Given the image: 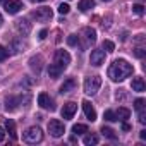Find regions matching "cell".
Wrapping results in <instances>:
<instances>
[{
  "label": "cell",
  "instance_id": "cell-37",
  "mask_svg": "<svg viewBox=\"0 0 146 146\" xmlns=\"http://www.w3.org/2000/svg\"><path fill=\"white\" fill-rule=\"evenodd\" d=\"M139 137H141V139H146V131H141V132H139Z\"/></svg>",
  "mask_w": 146,
  "mask_h": 146
},
{
  "label": "cell",
  "instance_id": "cell-33",
  "mask_svg": "<svg viewBox=\"0 0 146 146\" xmlns=\"http://www.w3.org/2000/svg\"><path fill=\"white\" fill-rule=\"evenodd\" d=\"M139 122L141 124H146V112H144V108L139 110Z\"/></svg>",
  "mask_w": 146,
  "mask_h": 146
},
{
  "label": "cell",
  "instance_id": "cell-21",
  "mask_svg": "<svg viewBox=\"0 0 146 146\" xmlns=\"http://www.w3.org/2000/svg\"><path fill=\"white\" fill-rule=\"evenodd\" d=\"M83 33L86 35L88 43H95V41H96V31H95V29H91V28H84Z\"/></svg>",
  "mask_w": 146,
  "mask_h": 146
},
{
  "label": "cell",
  "instance_id": "cell-6",
  "mask_svg": "<svg viewBox=\"0 0 146 146\" xmlns=\"http://www.w3.org/2000/svg\"><path fill=\"white\" fill-rule=\"evenodd\" d=\"M55 64H57L58 67L65 69V67L70 64V55H69V52H65V50H57V52H55Z\"/></svg>",
  "mask_w": 146,
  "mask_h": 146
},
{
  "label": "cell",
  "instance_id": "cell-28",
  "mask_svg": "<svg viewBox=\"0 0 146 146\" xmlns=\"http://www.w3.org/2000/svg\"><path fill=\"white\" fill-rule=\"evenodd\" d=\"M7 57H9V50H7L5 46H2V45H0V62H4Z\"/></svg>",
  "mask_w": 146,
  "mask_h": 146
},
{
  "label": "cell",
  "instance_id": "cell-24",
  "mask_svg": "<svg viewBox=\"0 0 146 146\" xmlns=\"http://www.w3.org/2000/svg\"><path fill=\"white\" fill-rule=\"evenodd\" d=\"M72 132H74V134H84V132H88V125L74 124V125H72Z\"/></svg>",
  "mask_w": 146,
  "mask_h": 146
},
{
  "label": "cell",
  "instance_id": "cell-3",
  "mask_svg": "<svg viewBox=\"0 0 146 146\" xmlns=\"http://www.w3.org/2000/svg\"><path fill=\"white\" fill-rule=\"evenodd\" d=\"M41 139H43V132H41V129L36 127V125L29 127V129L24 132V141L29 143V144H36V143H40Z\"/></svg>",
  "mask_w": 146,
  "mask_h": 146
},
{
  "label": "cell",
  "instance_id": "cell-2",
  "mask_svg": "<svg viewBox=\"0 0 146 146\" xmlns=\"http://www.w3.org/2000/svg\"><path fill=\"white\" fill-rule=\"evenodd\" d=\"M100 86H102V78L100 76H90L84 81V93L86 95H95V93H98Z\"/></svg>",
  "mask_w": 146,
  "mask_h": 146
},
{
  "label": "cell",
  "instance_id": "cell-14",
  "mask_svg": "<svg viewBox=\"0 0 146 146\" xmlns=\"http://www.w3.org/2000/svg\"><path fill=\"white\" fill-rule=\"evenodd\" d=\"M131 88H132V91H137V93L144 91V90H146L144 79H143V78H134V79H132V83H131Z\"/></svg>",
  "mask_w": 146,
  "mask_h": 146
},
{
  "label": "cell",
  "instance_id": "cell-11",
  "mask_svg": "<svg viewBox=\"0 0 146 146\" xmlns=\"http://www.w3.org/2000/svg\"><path fill=\"white\" fill-rule=\"evenodd\" d=\"M23 102V96H7L5 100V110L7 112H14Z\"/></svg>",
  "mask_w": 146,
  "mask_h": 146
},
{
  "label": "cell",
  "instance_id": "cell-23",
  "mask_svg": "<svg viewBox=\"0 0 146 146\" xmlns=\"http://www.w3.org/2000/svg\"><path fill=\"white\" fill-rule=\"evenodd\" d=\"M83 143H84L86 146H91V144H98V136H96V134H88V136H84Z\"/></svg>",
  "mask_w": 146,
  "mask_h": 146
},
{
  "label": "cell",
  "instance_id": "cell-20",
  "mask_svg": "<svg viewBox=\"0 0 146 146\" xmlns=\"http://www.w3.org/2000/svg\"><path fill=\"white\" fill-rule=\"evenodd\" d=\"M41 57L38 55V57H33L31 60H29V65H31V69L33 70H36V74H40V70H41Z\"/></svg>",
  "mask_w": 146,
  "mask_h": 146
},
{
  "label": "cell",
  "instance_id": "cell-17",
  "mask_svg": "<svg viewBox=\"0 0 146 146\" xmlns=\"http://www.w3.org/2000/svg\"><path fill=\"white\" fill-rule=\"evenodd\" d=\"M74 88H76V81H74V79H67V81L60 86V93H62V95H64V93H70Z\"/></svg>",
  "mask_w": 146,
  "mask_h": 146
},
{
  "label": "cell",
  "instance_id": "cell-18",
  "mask_svg": "<svg viewBox=\"0 0 146 146\" xmlns=\"http://www.w3.org/2000/svg\"><path fill=\"white\" fill-rule=\"evenodd\" d=\"M5 129H7V132L11 134V137H12V139H17L16 124H14V120H12V119H7V120H5Z\"/></svg>",
  "mask_w": 146,
  "mask_h": 146
},
{
  "label": "cell",
  "instance_id": "cell-38",
  "mask_svg": "<svg viewBox=\"0 0 146 146\" xmlns=\"http://www.w3.org/2000/svg\"><path fill=\"white\" fill-rule=\"evenodd\" d=\"M2 23H4V17H2V14H0V26H2Z\"/></svg>",
  "mask_w": 146,
  "mask_h": 146
},
{
  "label": "cell",
  "instance_id": "cell-39",
  "mask_svg": "<svg viewBox=\"0 0 146 146\" xmlns=\"http://www.w3.org/2000/svg\"><path fill=\"white\" fill-rule=\"evenodd\" d=\"M35 2H45V0H35Z\"/></svg>",
  "mask_w": 146,
  "mask_h": 146
},
{
  "label": "cell",
  "instance_id": "cell-8",
  "mask_svg": "<svg viewBox=\"0 0 146 146\" xmlns=\"http://www.w3.org/2000/svg\"><path fill=\"white\" fill-rule=\"evenodd\" d=\"M76 110H78V105H76L74 102H69V103H65V105L62 107V110H60V113H62V119H65V120H70L72 117H74Z\"/></svg>",
  "mask_w": 146,
  "mask_h": 146
},
{
  "label": "cell",
  "instance_id": "cell-36",
  "mask_svg": "<svg viewBox=\"0 0 146 146\" xmlns=\"http://www.w3.org/2000/svg\"><path fill=\"white\" fill-rule=\"evenodd\" d=\"M122 131H131V125L127 122H124V120H122Z\"/></svg>",
  "mask_w": 146,
  "mask_h": 146
},
{
  "label": "cell",
  "instance_id": "cell-1",
  "mask_svg": "<svg viewBox=\"0 0 146 146\" xmlns=\"http://www.w3.org/2000/svg\"><path fill=\"white\" fill-rule=\"evenodd\" d=\"M132 72H134V67H132L127 60L117 58V60L108 67V78H110L112 81H115V83H120V81H124L125 78H129Z\"/></svg>",
  "mask_w": 146,
  "mask_h": 146
},
{
  "label": "cell",
  "instance_id": "cell-16",
  "mask_svg": "<svg viewBox=\"0 0 146 146\" xmlns=\"http://www.w3.org/2000/svg\"><path fill=\"white\" fill-rule=\"evenodd\" d=\"M93 7H95V0H79V4H78V9L81 12H86Z\"/></svg>",
  "mask_w": 146,
  "mask_h": 146
},
{
  "label": "cell",
  "instance_id": "cell-26",
  "mask_svg": "<svg viewBox=\"0 0 146 146\" xmlns=\"http://www.w3.org/2000/svg\"><path fill=\"white\" fill-rule=\"evenodd\" d=\"M103 117H105V120H108V122H115V120H117V117H115V112H113V110H107V112L103 113Z\"/></svg>",
  "mask_w": 146,
  "mask_h": 146
},
{
  "label": "cell",
  "instance_id": "cell-4",
  "mask_svg": "<svg viewBox=\"0 0 146 146\" xmlns=\"http://www.w3.org/2000/svg\"><path fill=\"white\" fill-rule=\"evenodd\" d=\"M48 132H50V136H53V137H60V136H64L65 127H64V124H62L58 119H52V120L48 122Z\"/></svg>",
  "mask_w": 146,
  "mask_h": 146
},
{
  "label": "cell",
  "instance_id": "cell-32",
  "mask_svg": "<svg viewBox=\"0 0 146 146\" xmlns=\"http://www.w3.org/2000/svg\"><path fill=\"white\" fill-rule=\"evenodd\" d=\"M134 55L139 57V58H143V57H144V46H137V48L134 50Z\"/></svg>",
  "mask_w": 146,
  "mask_h": 146
},
{
  "label": "cell",
  "instance_id": "cell-30",
  "mask_svg": "<svg viewBox=\"0 0 146 146\" xmlns=\"http://www.w3.org/2000/svg\"><path fill=\"white\" fill-rule=\"evenodd\" d=\"M69 11H70V7H69V4H60L58 5V12L64 16V14H69Z\"/></svg>",
  "mask_w": 146,
  "mask_h": 146
},
{
  "label": "cell",
  "instance_id": "cell-25",
  "mask_svg": "<svg viewBox=\"0 0 146 146\" xmlns=\"http://www.w3.org/2000/svg\"><path fill=\"white\" fill-rule=\"evenodd\" d=\"M79 43V38H78V35H69L67 36V45H70V46H76Z\"/></svg>",
  "mask_w": 146,
  "mask_h": 146
},
{
  "label": "cell",
  "instance_id": "cell-35",
  "mask_svg": "<svg viewBox=\"0 0 146 146\" xmlns=\"http://www.w3.org/2000/svg\"><path fill=\"white\" fill-rule=\"evenodd\" d=\"M4 139H5V131H4V127H0V143Z\"/></svg>",
  "mask_w": 146,
  "mask_h": 146
},
{
  "label": "cell",
  "instance_id": "cell-19",
  "mask_svg": "<svg viewBox=\"0 0 146 146\" xmlns=\"http://www.w3.org/2000/svg\"><path fill=\"white\" fill-rule=\"evenodd\" d=\"M115 117H117V120H125V119L131 117V110L125 108V107H120V108L115 112Z\"/></svg>",
  "mask_w": 146,
  "mask_h": 146
},
{
  "label": "cell",
  "instance_id": "cell-31",
  "mask_svg": "<svg viewBox=\"0 0 146 146\" xmlns=\"http://www.w3.org/2000/svg\"><path fill=\"white\" fill-rule=\"evenodd\" d=\"M134 108H136L137 112L143 110V108H144V100H143V98H137V100L134 102Z\"/></svg>",
  "mask_w": 146,
  "mask_h": 146
},
{
  "label": "cell",
  "instance_id": "cell-41",
  "mask_svg": "<svg viewBox=\"0 0 146 146\" xmlns=\"http://www.w3.org/2000/svg\"><path fill=\"white\" fill-rule=\"evenodd\" d=\"M0 2H2V0H0Z\"/></svg>",
  "mask_w": 146,
  "mask_h": 146
},
{
  "label": "cell",
  "instance_id": "cell-29",
  "mask_svg": "<svg viewBox=\"0 0 146 146\" xmlns=\"http://www.w3.org/2000/svg\"><path fill=\"white\" fill-rule=\"evenodd\" d=\"M132 12H134V14H137V16H143L144 7H143L141 4H136V5H132Z\"/></svg>",
  "mask_w": 146,
  "mask_h": 146
},
{
  "label": "cell",
  "instance_id": "cell-34",
  "mask_svg": "<svg viewBox=\"0 0 146 146\" xmlns=\"http://www.w3.org/2000/svg\"><path fill=\"white\" fill-rule=\"evenodd\" d=\"M46 35H48V31H46V29H41V31H40V35H38V38H40V40H45V38H46Z\"/></svg>",
  "mask_w": 146,
  "mask_h": 146
},
{
  "label": "cell",
  "instance_id": "cell-22",
  "mask_svg": "<svg viewBox=\"0 0 146 146\" xmlns=\"http://www.w3.org/2000/svg\"><path fill=\"white\" fill-rule=\"evenodd\" d=\"M100 132H102V134H103L105 137L112 139V141H115V139H117V134H115V131H113V129H110V127H105V125H103Z\"/></svg>",
  "mask_w": 146,
  "mask_h": 146
},
{
  "label": "cell",
  "instance_id": "cell-9",
  "mask_svg": "<svg viewBox=\"0 0 146 146\" xmlns=\"http://www.w3.org/2000/svg\"><path fill=\"white\" fill-rule=\"evenodd\" d=\"M105 52L103 50H93L91 52V57H90V62L95 65V67H100L103 62H105Z\"/></svg>",
  "mask_w": 146,
  "mask_h": 146
},
{
  "label": "cell",
  "instance_id": "cell-7",
  "mask_svg": "<svg viewBox=\"0 0 146 146\" xmlns=\"http://www.w3.org/2000/svg\"><path fill=\"white\" fill-rule=\"evenodd\" d=\"M4 7H5V12L7 14H17L21 9H24V5H23L21 0H5Z\"/></svg>",
  "mask_w": 146,
  "mask_h": 146
},
{
  "label": "cell",
  "instance_id": "cell-15",
  "mask_svg": "<svg viewBox=\"0 0 146 146\" xmlns=\"http://www.w3.org/2000/svg\"><path fill=\"white\" fill-rule=\"evenodd\" d=\"M64 72V69L62 67H58L57 64H50V67H48V76L50 78H53V79H57L60 74Z\"/></svg>",
  "mask_w": 146,
  "mask_h": 146
},
{
  "label": "cell",
  "instance_id": "cell-5",
  "mask_svg": "<svg viewBox=\"0 0 146 146\" xmlns=\"http://www.w3.org/2000/svg\"><path fill=\"white\" fill-rule=\"evenodd\" d=\"M52 16H53V12H52L50 7H41V9H36V11L33 12V17H35L38 23H46V21L52 19Z\"/></svg>",
  "mask_w": 146,
  "mask_h": 146
},
{
  "label": "cell",
  "instance_id": "cell-13",
  "mask_svg": "<svg viewBox=\"0 0 146 146\" xmlns=\"http://www.w3.org/2000/svg\"><path fill=\"white\" fill-rule=\"evenodd\" d=\"M16 28H17V31H19L23 36H26V35L31 33V24L28 23V19H19V21H16Z\"/></svg>",
  "mask_w": 146,
  "mask_h": 146
},
{
  "label": "cell",
  "instance_id": "cell-27",
  "mask_svg": "<svg viewBox=\"0 0 146 146\" xmlns=\"http://www.w3.org/2000/svg\"><path fill=\"white\" fill-rule=\"evenodd\" d=\"M103 50H107V52L110 53V52H113V50H115V45H113L110 40H105V41H103Z\"/></svg>",
  "mask_w": 146,
  "mask_h": 146
},
{
  "label": "cell",
  "instance_id": "cell-40",
  "mask_svg": "<svg viewBox=\"0 0 146 146\" xmlns=\"http://www.w3.org/2000/svg\"><path fill=\"white\" fill-rule=\"evenodd\" d=\"M103 2H110V0H103Z\"/></svg>",
  "mask_w": 146,
  "mask_h": 146
},
{
  "label": "cell",
  "instance_id": "cell-10",
  "mask_svg": "<svg viewBox=\"0 0 146 146\" xmlns=\"http://www.w3.org/2000/svg\"><path fill=\"white\" fill-rule=\"evenodd\" d=\"M38 105L41 108H48V110H55V105L52 102V98L46 95V93H40L38 95Z\"/></svg>",
  "mask_w": 146,
  "mask_h": 146
},
{
  "label": "cell",
  "instance_id": "cell-12",
  "mask_svg": "<svg viewBox=\"0 0 146 146\" xmlns=\"http://www.w3.org/2000/svg\"><path fill=\"white\" fill-rule=\"evenodd\" d=\"M81 105H83V110H84L86 119H88V120H91V122H95V120H96V110L93 108V105H91L88 100H84Z\"/></svg>",
  "mask_w": 146,
  "mask_h": 146
}]
</instances>
